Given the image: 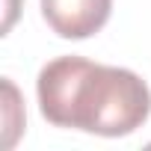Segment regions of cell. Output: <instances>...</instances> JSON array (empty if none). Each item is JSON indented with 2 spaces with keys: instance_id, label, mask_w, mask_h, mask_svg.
<instances>
[{
  "instance_id": "1",
  "label": "cell",
  "mask_w": 151,
  "mask_h": 151,
  "mask_svg": "<svg viewBox=\"0 0 151 151\" xmlns=\"http://www.w3.org/2000/svg\"><path fill=\"white\" fill-rule=\"evenodd\" d=\"M39 107L56 127L124 136L148 119L151 92L127 68L59 56L39 71Z\"/></svg>"
},
{
  "instance_id": "2",
  "label": "cell",
  "mask_w": 151,
  "mask_h": 151,
  "mask_svg": "<svg viewBox=\"0 0 151 151\" xmlns=\"http://www.w3.org/2000/svg\"><path fill=\"white\" fill-rule=\"evenodd\" d=\"M113 9V0H42V15L47 27L62 39L95 36Z\"/></svg>"
}]
</instances>
